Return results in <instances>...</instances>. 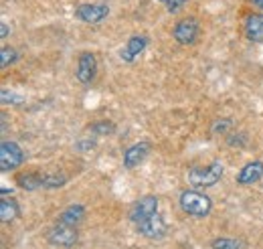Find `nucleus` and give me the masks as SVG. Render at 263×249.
Returning a JSON list of instances; mask_svg holds the SVG:
<instances>
[{"instance_id": "1", "label": "nucleus", "mask_w": 263, "mask_h": 249, "mask_svg": "<svg viewBox=\"0 0 263 249\" xmlns=\"http://www.w3.org/2000/svg\"><path fill=\"white\" fill-rule=\"evenodd\" d=\"M223 172H225V168H223V164L219 160L211 162L209 166H193L189 170V183L198 188L213 187V185H217L221 181Z\"/></svg>"}, {"instance_id": "2", "label": "nucleus", "mask_w": 263, "mask_h": 249, "mask_svg": "<svg viewBox=\"0 0 263 249\" xmlns=\"http://www.w3.org/2000/svg\"><path fill=\"white\" fill-rule=\"evenodd\" d=\"M180 209H182L186 215H191V217L202 219L211 213L213 201H211L206 194L198 192V190H184V192L180 194Z\"/></svg>"}, {"instance_id": "3", "label": "nucleus", "mask_w": 263, "mask_h": 249, "mask_svg": "<svg viewBox=\"0 0 263 249\" xmlns=\"http://www.w3.org/2000/svg\"><path fill=\"white\" fill-rule=\"evenodd\" d=\"M47 239H49V243L55 245V247L69 249V247H73V245H77L79 235H77V229H75V227H69V225H63V223H57L55 227L49 229Z\"/></svg>"}, {"instance_id": "4", "label": "nucleus", "mask_w": 263, "mask_h": 249, "mask_svg": "<svg viewBox=\"0 0 263 249\" xmlns=\"http://www.w3.org/2000/svg\"><path fill=\"white\" fill-rule=\"evenodd\" d=\"M25 160V154L21 150V146L16 142H8L4 140L0 144V170L2 172H10L16 170Z\"/></svg>"}, {"instance_id": "5", "label": "nucleus", "mask_w": 263, "mask_h": 249, "mask_svg": "<svg viewBox=\"0 0 263 249\" xmlns=\"http://www.w3.org/2000/svg\"><path fill=\"white\" fill-rule=\"evenodd\" d=\"M198 32H200V27H198V21L193 19V16H186L182 21H178L172 29V37L176 43L180 45H193L198 39Z\"/></svg>"}, {"instance_id": "6", "label": "nucleus", "mask_w": 263, "mask_h": 249, "mask_svg": "<svg viewBox=\"0 0 263 249\" xmlns=\"http://www.w3.org/2000/svg\"><path fill=\"white\" fill-rule=\"evenodd\" d=\"M136 231H138L140 235L148 237V239H160V237H164V233H166V223L158 213H154L152 217L136 223Z\"/></svg>"}, {"instance_id": "7", "label": "nucleus", "mask_w": 263, "mask_h": 249, "mask_svg": "<svg viewBox=\"0 0 263 249\" xmlns=\"http://www.w3.org/2000/svg\"><path fill=\"white\" fill-rule=\"evenodd\" d=\"M158 211V199L154 194H146L140 201H136L130 209V219L134 223H140L144 219L152 217Z\"/></svg>"}, {"instance_id": "8", "label": "nucleus", "mask_w": 263, "mask_h": 249, "mask_svg": "<svg viewBox=\"0 0 263 249\" xmlns=\"http://www.w3.org/2000/svg\"><path fill=\"white\" fill-rule=\"evenodd\" d=\"M96 71H98V61H96V55L93 53H81L79 59H77V69H75V75H77V81L87 85L96 79Z\"/></svg>"}, {"instance_id": "9", "label": "nucleus", "mask_w": 263, "mask_h": 249, "mask_svg": "<svg viewBox=\"0 0 263 249\" xmlns=\"http://www.w3.org/2000/svg\"><path fill=\"white\" fill-rule=\"evenodd\" d=\"M107 14H109V8L105 4H79L75 8V16L83 23H89V25L101 23Z\"/></svg>"}, {"instance_id": "10", "label": "nucleus", "mask_w": 263, "mask_h": 249, "mask_svg": "<svg viewBox=\"0 0 263 249\" xmlns=\"http://www.w3.org/2000/svg\"><path fill=\"white\" fill-rule=\"evenodd\" d=\"M261 179H263L261 160H251V162H247V164L239 170V174H237V183L243 185V187H249V185H253V183H257V181H261Z\"/></svg>"}, {"instance_id": "11", "label": "nucleus", "mask_w": 263, "mask_h": 249, "mask_svg": "<svg viewBox=\"0 0 263 249\" xmlns=\"http://www.w3.org/2000/svg\"><path fill=\"white\" fill-rule=\"evenodd\" d=\"M148 154H150V142H136V144L128 146V150L124 152V166L134 168L140 162H144Z\"/></svg>"}, {"instance_id": "12", "label": "nucleus", "mask_w": 263, "mask_h": 249, "mask_svg": "<svg viewBox=\"0 0 263 249\" xmlns=\"http://www.w3.org/2000/svg\"><path fill=\"white\" fill-rule=\"evenodd\" d=\"M146 45H148V39L146 37H140V34H136V37H132L130 41H128V45L122 49V53H120V57L124 59V61L132 63L144 49H146Z\"/></svg>"}, {"instance_id": "13", "label": "nucleus", "mask_w": 263, "mask_h": 249, "mask_svg": "<svg viewBox=\"0 0 263 249\" xmlns=\"http://www.w3.org/2000/svg\"><path fill=\"white\" fill-rule=\"evenodd\" d=\"M245 34L253 43L263 41V14H249L245 21Z\"/></svg>"}, {"instance_id": "14", "label": "nucleus", "mask_w": 263, "mask_h": 249, "mask_svg": "<svg viewBox=\"0 0 263 249\" xmlns=\"http://www.w3.org/2000/svg\"><path fill=\"white\" fill-rule=\"evenodd\" d=\"M83 217H85V207L83 205H71L59 215V223L69 225V227H77L83 221Z\"/></svg>"}, {"instance_id": "15", "label": "nucleus", "mask_w": 263, "mask_h": 249, "mask_svg": "<svg viewBox=\"0 0 263 249\" xmlns=\"http://www.w3.org/2000/svg\"><path fill=\"white\" fill-rule=\"evenodd\" d=\"M18 217V203L14 199H4L0 201V219L2 223H12Z\"/></svg>"}, {"instance_id": "16", "label": "nucleus", "mask_w": 263, "mask_h": 249, "mask_svg": "<svg viewBox=\"0 0 263 249\" xmlns=\"http://www.w3.org/2000/svg\"><path fill=\"white\" fill-rule=\"evenodd\" d=\"M16 183L25 190H36V188L43 187V174H39V172H23V174L16 176Z\"/></svg>"}, {"instance_id": "17", "label": "nucleus", "mask_w": 263, "mask_h": 249, "mask_svg": "<svg viewBox=\"0 0 263 249\" xmlns=\"http://www.w3.org/2000/svg\"><path fill=\"white\" fill-rule=\"evenodd\" d=\"M16 59H18L16 49H12V47H2V49H0V67H2V69L14 65Z\"/></svg>"}, {"instance_id": "18", "label": "nucleus", "mask_w": 263, "mask_h": 249, "mask_svg": "<svg viewBox=\"0 0 263 249\" xmlns=\"http://www.w3.org/2000/svg\"><path fill=\"white\" fill-rule=\"evenodd\" d=\"M67 183L63 174H45L43 176V188H59Z\"/></svg>"}, {"instance_id": "19", "label": "nucleus", "mask_w": 263, "mask_h": 249, "mask_svg": "<svg viewBox=\"0 0 263 249\" xmlns=\"http://www.w3.org/2000/svg\"><path fill=\"white\" fill-rule=\"evenodd\" d=\"M211 245H213V249H241V243L237 239H231V237H219Z\"/></svg>"}, {"instance_id": "20", "label": "nucleus", "mask_w": 263, "mask_h": 249, "mask_svg": "<svg viewBox=\"0 0 263 249\" xmlns=\"http://www.w3.org/2000/svg\"><path fill=\"white\" fill-rule=\"evenodd\" d=\"M89 130H91V132H96V134H111V132L116 130V126H114V122L101 120V122H96V124L89 126Z\"/></svg>"}, {"instance_id": "21", "label": "nucleus", "mask_w": 263, "mask_h": 249, "mask_svg": "<svg viewBox=\"0 0 263 249\" xmlns=\"http://www.w3.org/2000/svg\"><path fill=\"white\" fill-rule=\"evenodd\" d=\"M215 134H225V132H229L231 130V120H217L215 124H213V128H211Z\"/></svg>"}, {"instance_id": "22", "label": "nucleus", "mask_w": 263, "mask_h": 249, "mask_svg": "<svg viewBox=\"0 0 263 249\" xmlns=\"http://www.w3.org/2000/svg\"><path fill=\"white\" fill-rule=\"evenodd\" d=\"M184 4H186V0H168L166 2V8H168V12H178Z\"/></svg>"}, {"instance_id": "23", "label": "nucleus", "mask_w": 263, "mask_h": 249, "mask_svg": "<svg viewBox=\"0 0 263 249\" xmlns=\"http://www.w3.org/2000/svg\"><path fill=\"white\" fill-rule=\"evenodd\" d=\"M8 101H10V103H21L23 99L16 94H8L6 90H2V103H8Z\"/></svg>"}, {"instance_id": "24", "label": "nucleus", "mask_w": 263, "mask_h": 249, "mask_svg": "<svg viewBox=\"0 0 263 249\" xmlns=\"http://www.w3.org/2000/svg\"><path fill=\"white\" fill-rule=\"evenodd\" d=\"M0 37H2V39H4V37H6V34H8V27H6V25H4V23H2V27H0Z\"/></svg>"}, {"instance_id": "25", "label": "nucleus", "mask_w": 263, "mask_h": 249, "mask_svg": "<svg viewBox=\"0 0 263 249\" xmlns=\"http://www.w3.org/2000/svg\"><path fill=\"white\" fill-rule=\"evenodd\" d=\"M251 4H253V6H257L259 10H263V0H251Z\"/></svg>"}, {"instance_id": "26", "label": "nucleus", "mask_w": 263, "mask_h": 249, "mask_svg": "<svg viewBox=\"0 0 263 249\" xmlns=\"http://www.w3.org/2000/svg\"><path fill=\"white\" fill-rule=\"evenodd\" d=\"M160 2H164V4H166V2H168V0H160Z\"/></svg>"}]
</instances>
